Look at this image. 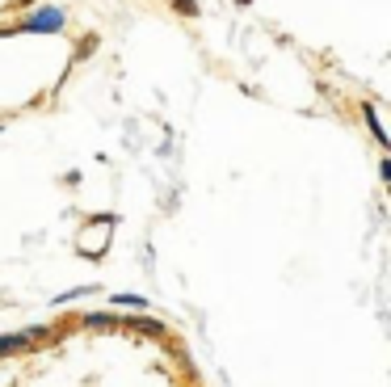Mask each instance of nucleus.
I'll return each instance as SVG.
<instances>
[{
    "label": "nucleus",
    "mask_w": 391,
    "mask_h": 387,
    "mask_svg": "<svg viewBox=\"0 0 391 387\" xmlns=\"http://www.w3.org/2000/svg\"><path fill=\"white\" fill-rule=\"evenodd\" d=\"M362 118H366V126H371V135H375V143H379V147H391L387 131H383V122H379V110H375V105H371V101H366V105H362Z\"/></svg>",
    "instance_id": "39448f33"
},
{
    "label": "nucleus",
    "mask_w": 391,
    "mask_h": 387,
    "mask_svg": "<svg viewBox=\"0 0 391 387\" xmlns=\"http://www.w3.org/2000/svg\"><path fill=\"white\" fill-rule=\"evenodd\" d=\"M63 8H55V4H46V8H38V13H29L25 21H21V29L25 34H59L63 29Z\"/></svg>",
    "instance_id": "f03ea898"
},
{
    "label": "nucleus",
    "mask_w": 391,
    "mask_h": 387,
    "mask_svg": "<svg viewBox=\"0 0 391 387\" xmlns=\"http://www.w3.org/2000/svg\"><path fill=\"white\" fill-rule=\"evenodd\" d=\"M379 177H383V181H391V160H387V156L379 160Z\"/></svg>",
    "instance_id": "6e6552de"
},
{
    "label": "nucleus",
    "mask_w": 391,
    "mask_h": 387,
    "mask_svg": "<svg viewBox=\"0 0 391 387\" xmlns=\"http://www.w3.org/2000/svg\"><path fill=\"white\" fill-rule=\"evenodd\" d=\"M164 4H168V8H177L181 17H194V13H198V0H164Z\"/></svg>",
    "instance_id": "0eeeda50"
},
{
    "label": "nucleus",
    "mask_w": 391,
    "mask_h": 387,
    "mask_svg": "<svg viewBox=\"0 0 391 387\" xmlns=\"http://www.w3.org/2000/svg\"><path fill=\"white\" fill-rule=\"evenodd\" d=\"M59 341V333L51 329V324H29V329H21V333H0V358H13V354H25V350H34L38 341Z\"/></svg>",
    "instance_id": "f257e3e1"
},
{
    "label": "nucleus",
    "mask_w": 391,
    "mask_h": 387,
    "mask_svg": "<svg viewBox=\"0 0 391 387\" xmlns=\"http://www.w3.org/2000/svg\"><path fill=\"white\" fill-rule=\"evenodd\" d=\"M110 303H114L118 312H122V308H135V312H147V299H143V295H122V291H118V295H114Z\"/></svg>",
    "instance_id": "423d86ee"
},
{
    "label": "nucleus",
    "mask_w": 391,
    "mask_h": 387,
    "mask_svg": "<svg viewBox=\"0 0 391 387\" xmlns=\"http://www.w3.org/2000/svg\"><path fill=\"white\" fill-rule=\"evenodd\" d=\"M80 324L93 329V333H105V329H122V316H114V312H84Z\"/></svg>",
    "instance_id": "20e7f679"
},
{
    "label": "nucleus",
    "mask_w": 391,
    "mask_h": 387,
    "mask_svg": "<svg viewBox=\"0 0 391 387\" xmlns=\"http://www.w3.org/2000/svg\"><path fill=\"white\" fill-rule=\"evenodd\" d=\"M122 329H135V333H143V337H164V333H168L164 320H156V316H147V312H139V316H122Z\"/></svg>",
    "instance_id": "7ed1b4c3"
},
{
    "label": "nucleus",
    "mask_w": 391,
    "mask_h": 387,
    "mask_svg": "<svg viewBox=\"0 0 391 387\" xmlns=\"http://www.w3.org/2000/svg\"><path fill=\"white\" fill-rule=\"evenodd\" d=\"M0 126H4V122H0Z\"/></svg>",
    "instance_id": "1a4fd4ad"
}]
</instances>
